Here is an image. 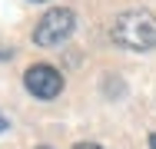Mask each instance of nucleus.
Returning <instances> with one entry per match:
<instances>
[{
    "instance_id": "obj_3",
    "label": "nucleus",
    "mask_w": 156,
    "mask_h": 149,
    "mask_svg": "<svg viewBox=\"0 0 156 149\" xmlns=\"http://www.w3.org/2000/svg\"><path fill=\"white\" fill-rule=\"evenodd\" d=\"M23 83H27V89L37 99H53V96H60V89H63V76H60V70H53L47 63H37V66L27 70Z\"/></svg>"
},
{
    "instance_id": "obj_2",
    "label": "nucleus",
    "mask_w": 156,
    "mask_h": 149,
    "mask_svg": "<svg viewBox=\"0 0 156 149\" xmlns=\"http://www.w3.org/2000/svg\"><path fill=\"white\" fill-rule=\"evenodd\" d=\"M73 27H76V13L66 10V7H53L50 13L40 17V23L33 30V40H37V47H57L73 33Z\"/></svg>"
},
{
    "instance_id": "obj_4",
    "label": "nucleus",
    "mask_w": 156,
    "mask_h": 149,
    "mask_svg": "<svg viewBox=\"0 0 156 149\" xmlns=\"http://www.w3.org/2000/svg\"><path fill=\"white\" fill-rule=\"evenodd\" d=\"M76 149H100V146H93V143H80Z\"/></svg>"
},
{
    "instance_id": "obj_5",
    "label": "nucleus",
    "mask_w": 156,
    "mask_h": 149,
    "mask_svg": "<svg viewBox=\"0 0 156 149\" xmlns=\"http://www.w3.org/2000/svg\"><path fill=\"white\" fill-rule=\"evenodd\" d=\"M3 129H7V116L0 113V133H3Z\"/></svg>"
},
{
    "instance_id": "obj_7",
    "label": "nucleus",
    "mask_w": 156,
    "mask_h": 149,
    "mask_svg": "<svg viewBox=\"0 0 156 149\" xmlns=\"http://www.w3.org/2000/svg\"><path fill=\"white\" fill-rule=\"evenodd\" d=\"M40 149H47V146H40Z\"/></svg>"
},
{
    "instance_id": "obj_6",
    "label": "nucleus",
    "mask_w": 156,
    "mask_h": 149,
    "mask_svg": "<svg viewBox=\"0 0 156 149\" xmlns=\"http://www.w3.org/2000/svg\"><path fill=\"white\" fill-rule=\"evenodd\" d=\"M150 146H153V149H156V133H153V136H150Z\"/></svg>"
},
{
    "instance_id": "obj_1",
    "label": "nucleus",
    "mask_w": 156,
    "mask_h": 149,
    "mask_svg": "<svg viewBox=\"0 0 156 149\" xmlns=\"http://www.w3.org/2000/svg\"><path fill=\"white\" fill-rule=\"evenodd\" d=\"M113 40L126 50H153L156 47V13L126 10L113 23Z\"/></svg>"
}]
</instances>
